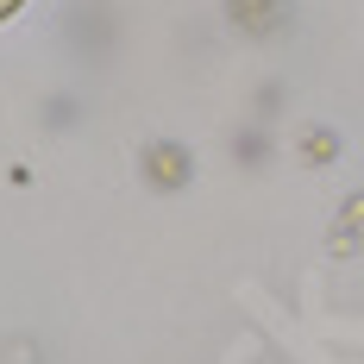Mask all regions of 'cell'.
I'll list each match as a JSON object with an SVG mask.
<instances>
[{
  "instance_id": "obj_1",
  "label": "cell",
  "mask_w": 364,
  "mask_h": 364,
  "mask_svg": "<svg viewBox=\"0 0 364 364\" xmlns=\"http://www.w3.org/2000/svg\"><path fill=\"white\" fill-rule=\"evenodd\" d=\"M13 6H19V0H0V19H6V13H13Z\"/></svg>"
}]
</instances>
